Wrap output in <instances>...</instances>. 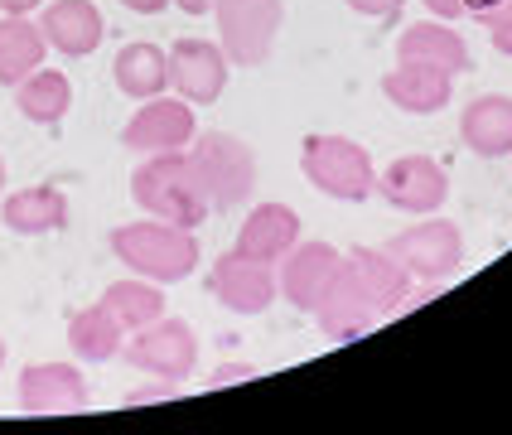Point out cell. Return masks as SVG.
<instances>
[{"instance_id":"cell-1","label":"cell","mask_w":512,"mask_h":435,"mask_svg":"<svg viewBox=\"0 0 512 435\" xmlns=\"http://www.w3.org/2000/svg\"><path fill=\"white\" fill-rule=\"evenodd\" d=\"M107 247L116 252L121 266H131L145 281H189L199 271V228H179L165 218H145V223H121L112 228Z\"/></svg>"},{"instance_id":"cell-2","label":"cell","mask_w":512,"mask_h":435,"mask_svg":"<svg viewBox=\"0 0 512 435\" xmlns=\"http://www.w3.org/2000/svg\"><path fill=\"white\" fill-rule=\"evenodd\" d=\"M131 199L141 203L150 218H165V223H179V228H199L203 218L213 213L189 150L145 155L136 174H131Z\"/></svg>"},{"instance_id":"cell-3","label":"cell","mask_w":512,"mask_h":435,"mask_svg":"<svg viewBox=\"0 0 512 435\" xmlns=\"http://www.w3.org/2000/svg\"><path fill=\"white\" fill-rule=\"evenodd\" d=\"M189 160H194L203 194H208V203L218 213H228V208L252 199L256 155L242 136H232V131H203L199 141H189Z\"/></svg>"},{"instance_id":"cell-4","label":"cell","mask_w":512,"mask_h":435,"mask_svg":"<svg viewBox=\"0 0 512 435\" xmlns=\"http://www.w3.org/2000/svg\"><path fill=\"white\" fill-rule=\"evenodd\" d=\"M300 170L319 194L339 203H363L377 189V170L372 155L348 136H305L300 145Z\"/></svg>"},{"instance_id":"cell-5","label":"cell","mask_w":512,"mask_h":435,"mask_svg":"<svg viewBox=\"0 0 512 435\" xmlns=\"http://www.w3.org/2000/svg\"><path fill=\"white\" fill-rule=\"evenodd\" d=\"M213 20H218V44H223L228 63L261 68L276 49V34L285 25V5L281 0H218Z\"/></svg>"},{"instance_id":"cell-6","label":"cell","mask_w":512,"mask_h":435,"mask_svg":"<svg viewBox=\"0 0 512 435\" xmlns=\"http://www.w3.org/2000/svg\"><path fill=\"white\" fill-rule=\"evenodd\" d=\"M121 358L145 377L179 382V377L194 373V363H199V339H194V329H189L184 319L160 315V319H150V324H141V329L126 334Z\"/></svg>"},{"instance_id":"cell-7","label":"cell","mask_w":512,"mask_h":435,"mask_svg":"<svg viewBox=\"0 0 512 435\" xmlns=\"http://www.w3.org/2000/svg\"><path fill=\"white\" fill-rule=\"evenodd\" d=\"M387 252L406 266L411 281H426V286H445L455 281L459 266H464V232L450 223V218H435L430 223H416V228L397 232L387 242Z\"/></svg>"},{"instance_id":"cell-8","label":"cell","mask_w":512,"mask_h":435,"mask_svg":"<svg viewBox=\"0 0 512 435\" xmlns=\"http://www.w3.org/2000/svg\"><path fill=\"white\" fill-rule=\"evenodd\" d=\"M372 194H382L397 213L430 218V213H440V203L450 199V174L430 155H397L387 170L377 174V189Z\"/></svg>"},{"instance_id":"cell-9","label":"cell","mask_w":512,"mask_h":435,"mask_svg":"<svg viewBox=\"0 0 512 435\" xmlns=\"http://www.w3.org/2000/svg\"><path fill=\"white\" fill-rule=\"evenodd\" d=\"M208 290L213 300L232 310V315H266L271 300H276V266L271 261H256L247 252H223L208 271Z\"/></svg>"},{"instance_id":"cell-10","label":"cell","mask_w":512,"mask_h":435,"mask_svg":"<svg viewBox=\"0 0 512 435\" xmlns=\"http://www.w3.org/2000/svg\"><path fill=\"white\" fill-rule=\"evenodd\" d=\"M194 131H199L194 102L160 92V97H145L141 107H136V116L121 131V145L136 150V155H160V150H184V145L194 141Z\"/></svg>"},{"instance_id":"cell-11","label":"cell","mask_w":512,"mask_h":435,"mask_svg":"<svg viewBox=\"0 0 512 435\" xmlns=\"http://www.w3.org/2000/svg\"><path fill=\"white\" fill-rule=\"evenodd\" d=\"M165 54H170V87L184 102L208 107V102L223 97L228 68H232L228 54H223V44H213V39H179Z\"/></svg>"},{"instance_id":"cell-12","label":"cell","mask_w":512,"mask_h":435,"mask_svg":"<svg viewBox=\"0 0 512 435\" xmlns=\"http://www.w3.org/2000/svg\"><path fill=\"white\" fill-rule=\"evenodd\" d=\"M92 402V387L78 363H29L20 373V411L25 416H68Z\"/></svg>"},{"instance_id":"cell-13","label":"cell","mask_w":512,"mask_h":435,"mask_svg":"<svg viewBox=\"0 0 512 435\" xmlns=\"http://www.w3.org/2000/svg\"><path fill=\"white\" fill-rule=\"evenodd\" d=\"M339 271H343L339 247H329V242H295L281 257V295L295 310L314 315V305L324 300V290H329V281Z\"/></svg>"},{"instance_id":"cell-14","label":"cell","mask_w":512,"mask_h":435,"mask_svg":"<svg viewBox=\"0 0 512 435\" xmlns=\"http://www.w3.org/2000/svg\"><path fill=\"white\" fill-rule=\"evenodd\" d=\"M314 319H319L324 339H339V344H348V339H363L368 329H377V324H382V310L368 300V290L358 286V276L343 266L339 276L329 281L324 300L314 305Z\"/></svg>"},{"instance_id":"cell-15","label":"cell","mask_w":512,"mask_h":435,"mask_svg":"<svg viewBox=\"0 0 512 435\" xmlns=\"http://www.w3.org/2000/svg\"><path fill=\"white\" fill-rule=\"evenodd\" d=\"M382 97L411 116H435V112H445L450 97H455V73H445V68H435V63L401 58L397 68L382 78Z\"/></svg>"},{"instance_id":"cell-16","label":"cell","mask_w":512,"mask_h":435,"mask_svg":"<svg viewBox=\"0 0 512 435\" xmlns=\"http://www.w3.org/2000/svg\"><path fill=\"white\" fill-rule=\"evenodd\" d=\"M343 266L358 276V286L368 290V300L382 310V319L401 315L411 305V276H406V266L387 247H353L343 257Z\"/></svg>"},{"instance_id":"cell-17","label":"cell","mask_w":512,"mask_h":435,"mask_svg":"<svg viewBox=\"0 0 512 435\" xmlns=\"http://www.w3.org/2000/svg\"><path fill=\"white\" fill-rule=\"evenodd\" d=\"M44 39H49V49H58L63 58H87L97 54V44H102V10L92 5V0H54V5H44Z\"/></svg>"},{"instance_id":"cell-18","label":"cell","mask_w":512,"mask_h":435,"mask_svg":"<svg viewBox=\"0 0 512 435\" xmlns=\"http://www.w3.org/2000/svg\"><path fill=\"white\" fill-rule=\"evenodd\" d=\"M459 136L474 155L503 160L512 155V97L508 92H484L459 112Z\"/></svg>"},{"instance_id":"cell-19","label":"cell","mask_w":512,"mask_h":435,"mask_svg":"<svg viewBox=\"0 0 512 435\" xmlns=\"http://www.w3.org/2000/svg\"><path fill=\"white\" fill-rule=\"evenodd\" d=\"M300 242V213L290 203H256L247 213V223L237 232V252H247L256 261H276Z\"/></svg>"},{"instance_id":"cell-20","label":"cell","mask_w":512,"mask_h":435,"mask_svg":"<svg viewBox=\"0 0 512 435\" xmlns=\"http://www.w3.org/2000/svg\"><path fill=\"white\" fill-rule=\"evenodd\" d=\"M397 58L411 63H435L445 73H469L474 58L469 44L459 39V29H450V20H421V25H406L397 39Z\"/></svg>"},{"instance_id":"cell-21","label":"cell","mask_w":512,"mask_h":435,"mask_svg":"<svg viewBox=\"0 0 512 435\" xmlns=\"http://www.w3.org/2000/svg\"><path fill=\"white\" fill-rule=\"evenodd\" d=\"M0 223L20 237H44V232H63L68 228V194L54 184H34V189H15L5 208H0Z\"/></svg>"},{"instance_id":"cell-22","label":"cell","mask_w":512,"mask_h":435,"mask_svg":"<svg viewBox=\"0 0 512 435\" xmlns=\"http://www.w3.org/2000/svg\"><path fill=\"white\" fill-rule=\"evenodd\" d=\"M44 49L49 39L29 15H5L0 20V87L15 92L34 68H44Z\"/></svg>"},{"instance_id":"cell-23","label":"cell","mask_w":512,"mask_h":435,"mask_svg":"<svg viewBox=\"0 0 512 435\" xmlns=\"http://www.w3.org/2000/svg\"><path fill=\"white\" fill-rule=\"evenodd\" d=\"M121 344H126V329H121V319H116L102 300L68 315V348H73L83 363H112L116 353H121Z\"/></svg>"},{"instance_id":"cell-24","label":"cell","mask_w":512,"mask_h":435,"mask_svg":"<svg viewBox=\"0 0 512 435\" xmlns=\"http://www.w3.org/2000/svg\"><path fill=\"white\" fill-rule=\"evenodd\" d=\"M112 78H116V87H121L126 97H136V102L160 97V92L170 87V54L155 49V44H145V39L141 44H126L112 63Z\"/></svg>"},{"instance_id":"cell-25","label":"cell","mask_w":512,"mask_h":435,"mask_svg":"<svg viewBox=\"0 0 512 435\" xmlns=\"http://www.w3.org/2000/svg\"><path fill=\"white\" fill-rule=\"evenodd\" d=\"M15 107L25 121L34 126H58L68 107H73V83H68V73H58V68H34L25 83L15 87Z\"/></svg>"},{"instance_id":"cell-26","label":"cell","mask_w":512,"mask_h":435,"mask_svg":"<svg viewBox=\"0 0 512 435\" xmlns=\"http://www.w3.org/2000/svg\"><path fill=\"white\" fill-rule=\"evenodd\" d=\"M102 305H107V310L121 319V329L131 334V329H141V324L165 315V290H160V281L131 276V281H112V286L102 290Z\"/></svg>"},{"instance_id":"cell-27","label":"cell","mask_w":512,"mask_h":435,"mask_svg":"<svg viewBox=\"0 0 512 435\" xmlns=\"http://www.w3.org/2000/svg\"><path fill=\"white\" fill-rule=\"evenodd\" d=\"M343 5L358 10V15H368V20H397L406 0H343Z\"/></svg>"},{"instance_id":"cell-28","label":"cell","mask_w":512,"mask_h":435,"mask_svg":"<svg viewBox=\"0 0 512 435\" xmlns=\"http://www.w3.org/2000/svg\"><path fill=\"white\" fill-rule=\"evenodd\" d=\"M503 5H508V0H464V15H469V20H479V25L488 29L498 15H503Z\"/></svg>"},{"instance_id":"cell-29","label":"cell","mask_w":512,"mask_h":435,"mask_svg":"<svg viewBox=\"0 0 512 435\" xmlns=\"http://www.w3.org/2000/svg\"><path fill=\"white\" fill-rule=\"evenodd\" d=\"M247 377H256V368H247V363H237V368H232V363H223V368L213 373V387H228V382H247Z\"/></svg>"},{"instance_id":"cell-30","label":"cell","mask_w":512,"mask_h":435,"mask_svg":"<svg viewBox=\"0 0 512 435\" xmlns=\"http://www.w3.org/2000/svg\"><path fill=\"white\" fill-rule=\"evenodd\" d=\"M435 20H459L464 15V0H421Z\"/></svg>"},{"instance_id":"cell-31","label":"cell","mask_w":512,"mask_h":435,"mask_svg":"<svg viewBox=\"0 0 512 435\" xmlns=\"http://www.w3.org/2000/svg\"><path fill=\"white\" fill-rule=\"evenodd\" d=\"M160 397H174V382H155V387H141V392H131L126 402H160Z\"/></svg>"},{"instance_id":"cell-32","label":"cell","mask_w":512,"mask_h":435,"mask_svg":"<svg viewBox=\"0 0 512 435\" xmlns=\"http://www.w3.org/2000/svg\"><path fill=\"white\" fill-rule=\"evenodd\" d=\"M126 10H136V15H160L165 5H174V0H121Z\"/></svg>"},{"instance_id":"cell-33","label":"cell","mask_w":512,"mask_h":435,"mask_svg":"<svg viewBox=\"0 0 512 435\" xmlns=\"http://www.w3.org/2000/svg\"><path fill=\"white\" fill-rule=\"evenodd\" d=\"M44 0H0V10L5 15H29V10H39Z\"/></svg>"},{"instance_id":"cell-34","label":"cell","mask_w":512,"mask_h":435,"mask_svg":"<svg viewBox=\"0 0 512 435\" xmlns=\"http://www.w3.org/2000/svg\"><path fill=\"white\" fill-rule=\"evenodd\" d=\"M174 5H179L184 15H213V5H218V0H174Z\"/></svg>"},{"instance_id":"cell-35","label":"cell","mask_w":512,"mask_h":435,"mask_svg":"<svg viewBox=\"0 0 512 435\" xmlns=\"http://www.w3.org/2000/svg\"><path fill=\"white\" fill-rule=\"evenodd\" d=\"M488 39H493V49H498V54L512 58V25L508 29H488Z\"/></svg>"},{"instance_id":"cell-36","label":"cell","mask_w":512,"mask_h":435,"mask_svg":"<svg viewBox=\"0 0 512 435\" xmlns=\"http://www.w3.org/2000/svg\"><path fill=\"white\" fill-rule=\"evenodd\" d=\"M0 368H5V339H0Z\"/></svg>"},{"instance_id":"cell-37","label":"cell","mask_w":512,"mask_h":435,"mask_svg":"<svg viewBox=\"0 0 512 435\" xmlns=\"http://www.w3.org/2000/svg\"><path fill=\"white\" fill-rule=\"evenodd\" d=\"M0 189H5V160H0Z\"/></svg>"}]
</instances>
